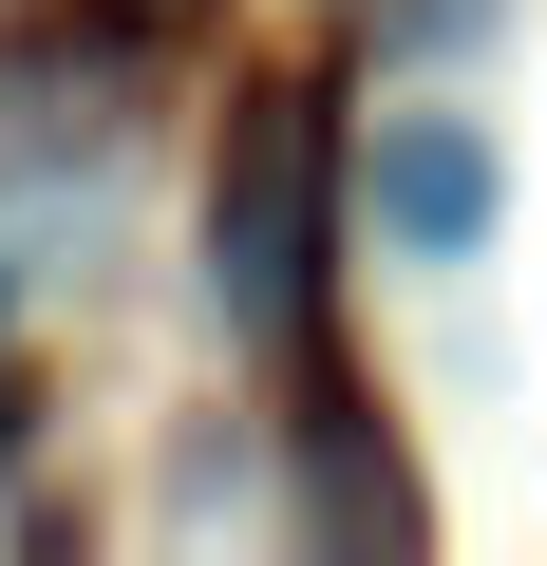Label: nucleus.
<instances>
[{
  "mask_svg": "<svg viewBox=\"0 0 547 566\" xmlns=\"http://www.w3.org/2000/svg\"><path fill=\"white\" fill-rule=\"evenodd\" d=\"M322 114H340V95L264 76V95L227 114V170H208V303H227V340H264V359H284L303 303H322Z\"/></svg>",
  "mask_w": 547,
  "mask_h": 566,
  "instance_id": "f257e3e1",
  "label": "nucleus"
},
{
  "mask_svg": "<svg viewBox=\"0 0 547 566\" xmlns=\"http://www.w3.org/2000/svg\"><path fill=\"white\" fill-rule=\"evenodd\" d=\"M509 227V151H491V114H378V245L397 264H472Z\"/></svg>",
  "mask_w": 547,
  "mask_h": 566,
  "instance_id": "f03ea898",
  "label": "nucleus"
},
{
  "mask_svg": "<svg viewBox=\"0 0 547 566\" xmlns=\"http://www.w3.org/2000/svg\"><path fill=\"white\" fill-rule=\"evenodd\" d=\"M509 0H415V57H453V39H491Z\"/></svg>",
  "mask_w": 547,
  "mask_h": 566,
  "instance_id": "7ed1b4c3",
  "label": "nucleus"
},
{
  "mask_svg": "<svg viewBox=\"0 0 547 566\" xmlns=\"http://www.w3.org/2000/svg\"><path fill=\"white\" fill-rule=\"evenodd\" d=\"M170 20H208V0H114V39H170Z\"/></svg>",
  "mask_w": 547,
  "mask_h": 566,
  "instance_id": "20e7f679",
  "label": "nucleus"
}]
</instances>
